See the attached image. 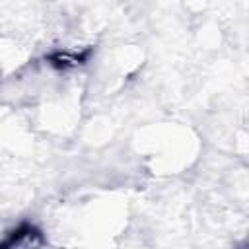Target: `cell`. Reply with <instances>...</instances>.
Instances as JSON below:
<instances>
[{"mask_svg": "<svg viewBox=\"0 0 249 249\" xmlns=\"http://www.w3.org/2000/svg\"><path fill=\"white\" fill-rule=\"evenodd\" d=\"M33 237H39V231L33 226H21L16 231H12L10 239L4 241L2 245L6 247V245H33V243H39V241H33Z\"/></svg>", "mask_w": 249, "mask_h": 249, "instance_id": "obj_1", "label": "cell"}]
</instances>
